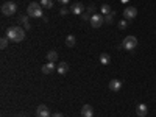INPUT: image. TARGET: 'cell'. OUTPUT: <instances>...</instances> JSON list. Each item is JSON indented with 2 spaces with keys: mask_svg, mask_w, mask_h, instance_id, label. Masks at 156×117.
<instances>
[{
  "mask_svg": "<svg viewBox=\"0 0 156 117\" xmlns=\"http://www.w3.org/2000/svg\"><path fill=\"white\" fill-rule=\"evenodd\" d=\"M11 42H20L23 41V37H25V31L20 28V27H9L6 30V34H5Z\"/></svg>",
  "mask_w": 156,
  "mask_h": 117,
  "instance_id": "obj_1",
  "label": "cell"
},
{
  "mask_svg": "<svg viewBox=\"0 0 156 117\" xmlns=\"http://www.w3.org/2000/svg\"><path fill=\"white\" fill-rule=\"evenodd\" d=\"M27 14L30 17H42V5L41 3H36V2H31L27 8Z\"/></svg>",
  "mask_w": 156,
  "mask_h": 117,
  "instance_id": "obj_2",
  "label": "cell"
},
{
  "mask_svg": "<svg viewBox=\"0 0 156 117\" xmlns=\"http://www.w3.org/2000/svg\"><path fill=\"white\" fill-rule=\"evenodd\" d=\"M122 47L128 51H133L136 47H137V39L134 36H126L123 41H122Z\"/></svg>",
  "mask_w": 156,
  "mask_h": 117,
  "instance_id": "obj_3",
  "label": "cell"
},
{
  "mask_svg": "<svg viewBox=\"0 0 156 117\" xmlns=\"http://www.w3.org/2000/svg\"><path fill=\"white\" fill-rule=\"evenodd\" d=\"M16 11H17V5L14 2H5L2 5V14L3 16H12V14H16Z\"/></svg>",
  "mask_w": 156,
  "mask_h": 117,
  "instance_id": "obj_4",
  "label": "cell"
},
{
  "mask_svg": "<svg viewBox=\"0 0 156 117\" xmlns=\"http://www.w3.org/2000/svg\"><path fill=\"white\" fill-rule=\"evenodd\" d=\"M89 22H90V27L92 28H98L105 23V16L103 14H92V17H90Z\"/></svg>",
  "mask_w": 156,
  "mask_h": 117,
  "instance_id": "obj_5",
  "label": "cell"
},
{
  "mask_svg": "<svg viewBox=\"0 0 156 117\" xmlns=\"http://www.w3.org/2000/svg\"><path fill=\"white\" fill-rule=\"evenodd\" d=\"M136 16H137V9H136L134 6H126V8L123 9V17H125L126 20H133Z\"/></svg>",
  "mask_w": 156,
  "mask_h": 117,
  "instance_id": "obj_6",
  "label": "cell"
},
{
  "mask_svg": "<svg viewBox=\"0 0 156 117\" xmlns=\"http://www.w3.org/2000/svg\"><path fill=\"white\" fill-rule=\"evenodd\" d=\"M36 115H37V117H51L50 109H48L45 105H39V106L36 108Z\"/></svg>",
  "mask_w": 156,
  "mask_h": 117,
  "instance_id": "obj_7",
  "label": "cell"
},
{
  "mask_svg": "<svg viewBox=\"0 0 156 117\" xmlns=\"http://www.w3.org/2000/svg\"><path fill=\"white\" fill-rule=\"evenodd\" d=\"M70 12L72 14H83L84 12V6H83V3H80V2H76V3H72V8H70Z\"/></svg>",
  "mask_w": 156,
  "mask_h": 117,
  "instance_id": "obj_8",
  "label": "cell"
},
{
  "mask_svg": "<svg viewBox=\"0 0 156 117\" xmlns=\"http://www.w3.org/2000/svg\"><path fill=\"white\" fill-rule=\"evenodd\" d=\"M108 86H109V90H112V92H119V90L122 89V81H119V80H111Z\"/></svg>",
  "mask_w": 156,
  "mask_h": 117,
  "instance_id": "obj_9",
  "label": "cell"
},
{
  "mask_svg": "<svg viewBox=\"0 0 156 117\" xmlns=\"http://www.w3.org/2000/svg\"><path fill=\"white\" fill-rule=\"evenodd\" d=\"M81 117H94V108L90 105H84L81 108Z\"/></svg>",
  "mask_w": 156,
  "mask_h": 117,
  "instance_id": "obj_10",
  "label": "cell"
},
{
  "mask_svg": "<svg viewBox=\"0 0 156 117\" xmlns=\"http://www.w3.org/2000/svg\"><path fill=\"white\" fill-rule=\"evenodd\" d=\"M136 114H137L139 117H145V115L148 114V108H147V105H144V103L137 105V108H136Z\"/></svg>",
  "mask_w": 156,
  "mask_h": 117,
  "instance_id": "obj_11",
  "label": "cell"
},
{
  "mask_svg": "<svg viewBox=\"0 0 156 117\" xmlns=\"http://www.w3.org/2000/svg\"><path fill=\"white\" fill-rule=\"evenodd\" d=\"M56 72H58L59 75H66V73L69 72V64L64 62V61H61V62L58 64V67H56Z\"/></svg>",
  "mask_w": 156,
  "mask_h": 117,
  "instance_id": "obj_12",
  "label": "cell"
},
{
  "mask_svg": "<svg viewBox=\"0 0 156 117\" xmlns=\"http://www.w3.org/2000/svg\"><path fill=\"white\" fill-rule=\"evenodd\" d=\"M56 67H55V62H45L44 66H42V72L44 73H51Z\"/></svg>",
  "mask_w": 156,
  "mask_h": 117,
  "instance_id": "obj_13",
  "label": "cell"
},
{
  "mask_svg": "<svg viewBox=\"0 0 156 117\" xmlns=\"http://www.w3.org/2000/svg\"><path fill=\"white\" fill-rule=\"evenodd\" d=\"M47 59H48V62H55V61L58 59V53H56L55 50L47 51Z\"/></svg>",
  "mask_w": 156,
  "mask_h": 117,
  "instance_id": "obj_14",
  "label": "cell"
},
{
  "mask_svg": "<svg viewBox=\"0 0 156 117\" xmlns=\"http://www.w3.org/2000/svg\"><path fill=\"white\" fill-rule=\"evenodd\" d=\"M100 62L103 64V66H108V64L111 62V56L108 53H101L100 55Z\"/></svg>",
  "mask_w": 156,
  "mask_h": 117,
  "instance_id": "obj_15",
  "label": "cell"
},
{
  "mask_svg": "<svg viewBox=\"0 0 156 117\" xmlns=\"http://www.w3.org/2000/svg\"><path fill=\"white\" fill-rule=\"evenodd\" d=\"M75 42H76V39H75L73 34H69V36L66 37V45H67V47H70V48L75 47Z\"/></svg>",
  "mask_w": 156,
  "mask_h": 117,
  "instance_id": "obj_16",
  "label": "cell"
},
{
  "mask_svg": "<svg viewBox=\"0 0 156 117\" xmlns=\"http://www.w3.org/2000/svg\"><path fill=\"white\" fill-rule=\"evenodd\" d=\"M114 19H115V12H114V11H111L109 14H106V16H105V23H112V22H114Z\"/></svg>",
  "mask_w": 156,
  "mask_h": 117,
  "instance_id": "obj_17",
  "label": "cell"
},
{
  "mask_svg": "<svg viewBox=\"0 0 156 117\" xmlns=\"http://www.w3.org/2000/svg\"><path fill=\"white\" fill-rule=\"evenodd\" d=\"M41 5H42V8L50 9V8H53V0H41Z\"/></svg>",
  "mask_w": 156,
  "mask_h": 117,
  "instance_id": "obj_18",
  "label": "cell"
},
{
  "mask_svg": "<svg viewBox=\"0 0 156 117\" xmlns=\"http://www.w3.org/2000/svg\"><path fill=\"white\" fill-rule=\"evenodd\" d=\"M100 11H101V14H103V16H106V14H109V12H111L112 9H111V6H109V5H106V3H105V5H101Z\"/></svg>",
  "mask_w": 156,
  "mask_h": 117,
  "instance_id": "obj_19",
  "label": "cell"
},
{
  "mask_svg": "<svg viewBox=\"0 0 156 117\" xmlns=\"http://www.w3.org/2000/svg\"><path fill=\"white\" fill-rule=\"evenodd\" d=\"M8 41H9V39L6 36H3L2 39H0V48H6L8 47Z\"/></svg>",
  "mask_w": 156,
  "mask_h": 117,
  "instance_id": "obj_20",
  "label": "cell"
},
{
  "mask_svg": "<svg viewBox=\"0 0 156 117\" xmlns=\"http://www.w3.org/2000/svg\"><path fill=\"white\" fill-rule=\"evenodd\" d=\"M69 12H70V8H67V6H62V8L59 9V14H61V16H67Z\"/></svg>",
  "mask_w": 156,
  "mask_h": 117,
  "instance_id": "obj_21",
  "label": "cell"
},
{
  "mask_svg": "<svg viewBox=\"0 0 156 117\" xmlns=\"http://www.w3.org/2000/svg\"><path fill=\"white\" fill-rule=\"evenodd\" d=\"M117 25H119V28H120V30H125V28L128 27V20H126V19H123V20H120Z\"/></svg>",
  "mask_w": 156,
  "mask_h": 117,
  "instance_id": "obj_22",
  "label": "cell"
},
{
  "mask_svg": "<svg viewBox=\"0 0 156 117\" xmlns=\"http://www.w3.org/2000/svg\"><path fill=\"white\" fill-rule=\"evenodd\" d=\"M90 17H92V16H90V12H83V14H81V19H83V22H86V20H90Z\"/></svg>",
  "mask_w": 156,
  "mask_h": 117,
  "instance_id": "obj_23",
  "label": "cell"
},
{
  "mask_svg": "<svg viewBox=\"0 0 156 117\" xmlns=\"http://www.w3.org/2000/svg\"><path fill=\"white\" fill-rule=\"evenodd\" d=\"M28 17H30L28 14H25V16H20V17H19V20H20L22 23H28Z\"/></svg>",
  "mask_w": 156,
  "mask_h": 117,
  "instance_id": "obj_24",
  "label": "cell"
},
{
  "mask_svg": "<svg viewBox=\"0 0 156 117\" xmlns=\"http://www.w3.org/2000/svg\"><path fill=\"white\" fill-rule=\"evenodd\" d=\"M94 11H95V8H94L92 5H90V6L87 8V12H90V14H94Z\"/></svg>",
  "mask_w": 156,
  "mask_h": 117,
  "instance_id": "obj_25",
  "label": "cell"
},
{
  "mask_svg": "<svg viewBox=\"0 0 156 117\" xmlns=\"http://www.w3.org/2000/svg\"><path fill=\"white\" fill-rule=\"evenodd\" d=\"M58 2H59L61 5H64V6H66V5H67V3L70 2V0H58Z\"/></svg>",
  "mask_w": 156,
  "mask_h": 117,
  "instance_id": "obj_26",
  "label": "cell"
},
{
  "mask_svg": "<svg viewBox=\"0 0 156 117\" xmlns=\"http://www.w3.org/2000/svg\"><path fill=\"white\" fill-rule=\"evenodd\" d=\"M51 117H64L61 112H53V114H51Z\"/></svg>",
  "mask_w": 156,
  "mask_h": 117,
  "instance_id": "obj_27",
  "label": "cell"
},
{
  "mask_svg": "<svg viewBox=\"0 0 156 117\" xmlns=\"http://www.w3.org/2000/svg\"><path fill=\"white\" fill-rule=\"evenodd\" d=\"M23 117H27V115H23Z\"/></svg>",
  "mask_w": 156,
  "mask_h": 117,
  "instance_id": "obj_28",
  "label": "cell"
}]
</instances>
